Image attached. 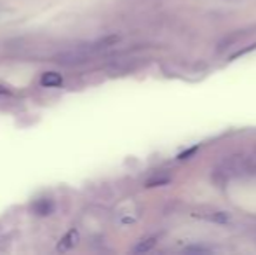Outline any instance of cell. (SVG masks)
<instances>
[{
    "instance_id": "1",
    "label": "cell",
    "mask_w": 256,
    "mask_h": 255,
    "mask_svg": "<svg viewBox=\"0 0 256 255\" xmlns=\"http://www.w3.org/2000/svg\"><path fill=\"white\" fill-rule=\"evenodd\" d=\"M88 55L84 51H70V53H64V55L58 56V62L63 63V65H74V63H80L86 62Z\"/></svg>"
},
{
    "instance_id": "4",
    "label": "cell",
    "mask_w": 256,
    "mask_h": 255,
    "mask_svg": "<svg viewBox=\"0 0 256 255\" xmlns=\"http://www.w3.org/2000/svg\"><path fill=\"white\" fill-rule=\"evenodd\" d=\"M77 239H78L77 231H70L66 236H63V238H61L60 245H58V252H64V250H70L72 246H75Z\"/></svg>"
},
{
    "instance_id": "3",
    "label": "cell",
    "mask_w": 256,
    "mask_h": 255,
    "mask_svg": "<svg viewBox=\"0 0 256 255\" xmlns=\"http://www.w3.org/2000/svg\"><path fill=\"white\" fill-rule=\"evenodd\" d=\"M34 213L35 215H49V213H52V210H54V203L51 199H38L37 203H34Z\"/></svg>"
},
{
    "instance_id": "9",
    "label": "cell",
    "mask_w": 256,
    "mask_h": 255,
    "mask_svg": "<svg viewBox=\"0 0 256 255\" xmlns=\"http://www.w3.org/2000/svg\"><path fill=\"white\" fill-rule=\"evenodd\" d=\"M196 152H197V147H194V149L186 150L185 154H182V156H180V159H188V156H192V154H196Z\"/></svg>"
},
{
    "instance_id": "5",
    "label": "cell",
    "mask_w": 256,
    "mask_h": 255,
    "mask_svg": "<svg viewBox=\"0 0 256 255\" xmlns=\"http://www.w3.org/2000/svg\"><path fill=\"white\" fill-rule=\"evenodd\" d=\"M199 217L206 218V220H211V222H218V224H226L228 222V215L223 213V211H214V210H209L208 213H196Z\"/></svg>"
},
{
    "instance_id": "10",
    "label": "cell",
    "mask_w": 256,
    "mask_h": 255,
    "mask_svg": "<svg viewBox=\"0 0 256 255\" xmlns=\"http://www.w3.org/2000/svg\"><path fill=\"white\" fill-rule=\"evenodd\" d=\"M6 93H7V89L4 88V86H0V95H6Z\"/></svg>"
},
{
    "instance_id": "6",
    "label": "cell",
    "mask_w": 256,
    "mask_h": 255,
    "mask_svg": "<svg viewBox=\"0 0 256 255\" xmlns=\"http://www.w3.org/2000/svg\"><path fill=\"white\" fill-rule=\"evenodd\" d=\"M155 241H157V239H155V238H148V239H145V241H142V243H140V245H136V246H134V250H132V252H136V253L148 252L150 248H154Z\"/></svg>"
},
{
    "instance_id": "7",
    "label": "cell",
    "mask_w": 256,
    "mask_h": 255,
    "mask_svg": "<svg viewBox=\"0 0 256 255\" xmlns=\"http://www.w3.org/2000/svg\"><path fill=\"white\" fill-rule=\"evenodd\" d=\"M253 49H256V44H251V46H250V48H246V49H240V51H237V53H236V55H232V56H230V60H236V58H239V56L246 55V53L253 51Z\"/></svg>"
},
{
    "instance_id": "8",
    "label": "cell",
    "mask_w": 256,
    "mask_h": 255,
    "mask_svg": "<svg viewBox=\"0 0 256 255\" xmlns=\"http://www.w3.org/2000/svg\"><path fill=\"white\" fill-rule=\"evenodd\" d=\"M169 182V178H157V180H150L148 184V187H155V185H162V184H168Z\"/></svg>"
},
{
    "instance_id": "2",
    "label": "cell",
    "mask_w": 256,
    "mask_h": 255,
    "mask_svg": "<svg viewBox=\"0 0 256 255\" xmlns=\"http://www.w3.org/2000/svg\"><path fill=\"white\" fill-rule=\"evenodd\" d=\"M61 82H63V77L56 72H46L40 77V84L44 88H58V86H61Z\"/></svg>"
}]
</instances>
